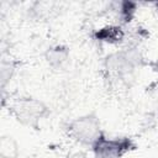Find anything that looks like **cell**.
<instances>
[{
  "instance_id": "4",
  "label": "cell",
  "mask_w": 158,
  "mask_h": 158,
  "mask_svg": "<svg viewBox=\"0 0 158 158\" xmlns=\"http://www.w3.org/2000/svg\"><path fill=\"white\" fill-rule=\"evenodd\" d=\"M138 56L132 51H122L117 52L110 57H107V68L112 73L116 74H127L131 72L137 64Z\"/></svg>"
},
{
  "instance_id": "5",
  "label": "cell",
  "mask_w": 158,
  "mask_h": 158,
  "mask_svg": "<svg viewBox=\"0 0 158 158\" xmlns=\"http://www.w3.org/2000/svg\"><path fill=\"white\" fill-rule=\"evenodd\" d=\"M48 62L53 67H60L68 59V51L60 46L53 47L48 51Z\"/></svg>"
},
{
  "instance_id": "2",
  "label": "cell",
  "mask_w": 158,
  "mask_h": 158,
  "mask_svg": "<svg viewBox=\"0 0 158 158\" xmlns=\"http://www.w3.org/2000/svg\"><path fill=\"white\" fill-rule=\"evenodd\" d=\"M136 147L130 137H107L104 135L93 147L94 158H122Z\"/></svg>"
},
{
  "instance_id": "6",
  "label": "cell",
  "mask_w": 158,
  "mask_h": 158,
  "mask_svg": "<svg viewBox=\"0 0 158 158\" xmlns=\"http://www.w3.org/2000/svg\"><path fill=\"white\" fill-rule=\"evenodd\" d=\"M79 158H86V157H84V156H80V157H79Z\"/></svg>"
},
{
  "instance_id": "1",
  "label": "cell",
  "mask_w": 158,
  "mask_h": 158,
  "mask_svg": "<svg viewBox=\"0 0 158 158\" xmlns=\"http://www.w3.org/2000/svg\"><path fill=\"white\" fill-rule=\"evenodd\" d=\"M67 132L73 141L90 148L105 135L95 114H86L73 118L67 126Z\"/></svg>"
},
{
  "instance_id": "3",
  "label": "cell",
  "mask_w": 158,
  "mask_h": 158,
  "mask_svg": "<svg viewBox=\"0 0 158 158\" xmlns=\"http://www.w3.org/2000/svg\"><path fill=\"white\" fill-rule=\"evenodd\" d=\"M12 111L17 120L26 125H36L48 112L47 106L42 101L33 98L19 99L14 104Z\"/></svg>"
}]
</instances>
